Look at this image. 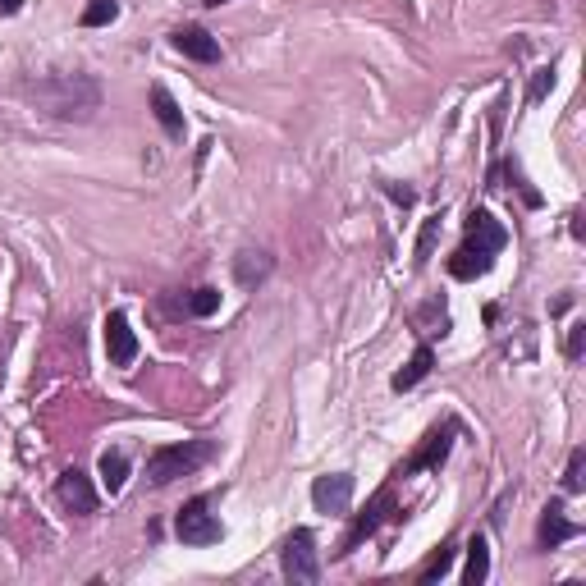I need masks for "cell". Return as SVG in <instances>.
I'll use <instances>...</instances> for the list:
<instances>
[{"instance_id": "obj_25", "label": "cell", "mask_w": 586, "mask_h": 586, "mask_svg": "<svg viewBox=\"0 0 586 586\" xmlns=\"http://www.w3.org/2000/svg\"><path fill=\"white\" fill-rule=\"evenodd\" d=\"M582 348H586V326L577 321V326H568V344H564L568 362H577V358H582Z\"/></svg>"}, {"instance_id": "obj_8", "label": "cell", "mask_w": 586, "mask_h": 586, "mask_svg": "<svg viewBox=\"0 0 586 586\" xmlns=\"http://www.w3.org/2000/svg\"><path fill=\"white\" fill-rule=\"evenodd\" d=\"M312 504L316 513H335L344 518L348 504H353V472H326V477L312 481Z\"/></svg>"}, {"instance_id": "obj_7", "label": "cell", "mask_w": 586, "mask_h": 586, "mask_svg": "<svg viewBox=\"0 0 586 586\" xmlns=\"http://www.w3.org/2000/svg\"><path fill=\"white\" fill-rule=\"evenodd\" d=\"M174 536H179L184 545H216L220 536H225V527H220V518L211 513L207 495H197V500H188L184 509H179V518H174Z\"/></svg>"}, {"instance_id": "obj_5", "label": "cell", "mask_w": 586, "mask_h": 586, "mask_svg": "<svg viewBox=\"0 0 586 586\" xmlns=\"http://www.w3.org/2000/svg\"><path fill=\"white\" fill-rule=\"evenodd\" d=\"M454 435H458V422H440L431 426V431L422 435V445L413 449V458H403L399 467H394V477H417V472H440L449 458V449H454Z\"/></svg>"}, {"instance_id": "obj_2", "label": "cell", "mask_w": 586, "mask_h": 586, "mask_svg": "<svg viewBox=\"0 0 586 586\" xmlns=\"http://www.w3.org/2000/svg\"><path fill=\"white\" fill-rule=\"evenodd\" d=\"M504 248H509V229L490 216L486 207H477L467 216L463 248L445 261V271L454 275V280H481V275H490V266H495V257H500Z\"/></svg>"}, {"instance_id": "obj_24", "label": "cell", "mask_w": 586, "mask_h": 586, "mask_svg": "<svg viewBox=\"0 0 586 586\" xmlns=\"http://www.w3.org/2000/svg\"><path fill=\"white\" fill-rule=\"evenodd\" d=\"M435 239H440V216H431V220L422 225V239H417V266H426V261H431Z\"/></svg>"}, {"instance_id": "obj_23", "label": "cell", "mask_w": 586, "mask_h": 586, "mask_svg": "<svg viewBox=\"0 0 586 586\" xmlns=\"http://www.w3.org/2000/svg\"><path fill=\"white\" fill-rule=\"evenodd\" d=\"M554 92V65H545V69H536L532 74V87H527V101H532V106H541L545 97H550Z\"/></svg>"}, {"instance_id": "obj_18", "label": "cell", "mask_w": 586, "mask_h": 586, "mask_svg": "<svg viewBox=\"0 0 586 586\" xmlns=\"http://www.w3.org/2000/svg\"><path fill=\"white\" fill-rule=\"evenodd\" d=\"M97 472H101V486H106L110 495H120L124 481H129V458H124L120 449H106L101 463H97Z\"/></svg>"}, {"instance_id": "obj_15", "label": "cell", "mask_w": 586, "mask_h": 586, "mask_svg": "<svg viewBox=\"0 0 586 586\" xmlns=\"http://www.w3.org/2000/svg\"><path fill=\"white\" fill-rule=\"evenodd\" d=\"M170 307L179 316H197V321H202V316H216L220 312V289H211V284H202V289H188V293H179Z\"/></svg>"}, {"instance_id": "obj_3", "label": "cell", "mask_w": 586, "mask_h": 586, "mask_svg": "<svg viewBox=\"0 0 586 586\" xmlns=\"http://www.w3.org/2000/svg\"><path fill=\"white\" fill-rule=\"evenodd\" d=\"M216 445L211 440H184V445H161L147 454V481L152 486H170L179 477H193L202 463H211Z\"/></svg>"}, {"instance_id": "obj_28", "label": "cell", "mask_w": 586, "mask_h": 586, "mask_svg": "<svg viewBox=\"0 0 586 586\" xmlns=\"http://www.w3.org/2000/svg\"><path fill=\"white\" fill-rule=\"evenodd\" d=\"M202 5H207V10H216V5H225V0H202Z\"/></svg>"}, {"instance_id": "obj_10", "label": "cell", "mask_w": 586, "mask_h": 586, "mask_svg": "<svg viewBox=\"0 0 586 586\" xmlns=\"http://www.w3.org/2000/svg\"><path fill=\"white\" fill-rule=\"evenodd\" d=\"M101 330H106V358H110V367H133V362H138V335H133L129 316L110 312Z\"/></svg>"}, {"instance_id": "obj_17", "label": "cell", "mask_w": 586, "mask_h": 586, "mask_svg": "<svg viewBox=\"0 0 586 586\" xmlns=\"http://www.w3.org/2000/svg\"><path fill=\"white\" fill-rule=\"evenodd\" d=\"M486 577H490V545H486V536H472V541H467L463 582H467V586H481Z\"/></svg>"}, {"instance_id": "obj_9", "label": "cell", "mask_w": 586, "mask_h": 586, "mask_svg": "<svg viewBox=\"0 0 586 586\" xmlns=\"http://www.w3.org/2000/svg\"><path fill=\"white\" fill-rule=\"evenodd\" d=\"M55 495H60V504H65L74 518L97 513V490H92V477H87V472H78V467L60 472V481H55Z\"/></svg>"}, {"instance_id": "obj_19", "label": "cell", "mask_w": 586, "mask_h": 586, "mask_svg": "<svg viewBox=\"0 0 586 586\" xmlns=\"http://www.w3.org/2000/svg\"><path fill=\"white\" fill-rule=\"evenodd\" d=\"M495 179H513V188H518V193H522V202H527V207H541V193H536V188L527 184V179H522V170H518V165H513V161L490 165L486 184H495Z\"/></svg>"}, {"instance_id": "obj_4", "label": "cell", "mask_w": 586, "mask_h": 586, "mask_svg": "<svg viewBox=\"0 0 586 586\" xmlns=\"http://www.w3.org/2000/svg\"><path fill=\"white\" fill-rule=\"evenodd\" d=\"M390 518H403V513H399V504H394V490L380 486L376 495L367 500V509L353 513V522H348V532H344V541H339L335 559H348V554L358 550L362 541H371V536L380 532V522H390Z\"/></svg>"}, {"instance_id": "obj_21", "label": "cell", "mask_w": 586, "mask_h": 586, "mask_svg": "<svg viewBox=\"0 0 586 586\" xmlns=\"http://www.w3.org/2000/svg\"><path fill=\"white\" fill-rule=\"evenodd\" d=\"M449 568H454V541H445L440 550L431 554V559H426L422 573H417V582H435V577H445Z\"/></svg>"}, {"instance_id": "obj_22", "label": "cell", "mask_w": 586, "mask_h": 586, "mask_svg": "<svg viewBox=\"0 0 586 586\" xmlns=\"http://www.w3.org/2000/svg\"><path fill=\"white\" fill-rule=\"evenodd\" d=\"M582 472H586V449H573V454H568V467H564V490L568 495H577V490H582Z\"/></svg>"}, {"instance_id": "obj_6", "label": "cell", "mask_w": 586, "mask_h": 586, "mask_svg": "<svg viewBox=\"0 0 586 586\" xmlns=\"http://www.w3.org/2000/svg\"><path fill=\"white\" fill-rule=\"evenodd\" d=\"M280 568L289 582H316L321 577V554H316V532L293 527L280 545Z\"/></svg>"}, {"instance_id": "obj_14", "label": "cell", "mask_w": 586, "mask_h": 586, "mask_svg": "<svg viewBox=\"0 0 586 586\" xmlns=\"http://www.w3.org/2000/svg\"><path fill=\"white\" fill-rule=\"evenodd\" d=\"M275 271V257L271 252H239L234 257V280L243 284V289H257V284H266Z\"/></svg>"}, {"instance_id": "obj_12", "label": "cell", "mask_w": 586, "mask_h": 586, "mask_svg": "<svg viewBox=\"0 0 586 586\" xmlns=\"http://www.w3.org/2000/svg\"><path fill=\"white\" fill-rule=\"evenodd\" d=\"M582 532L573 518L564 513V500H550L541 509V532H536V541H541V550H559L564 541H573V536Z\"/></svg>"}, {"instance_id": "obj_16", "label": "cell", "mask_w": 586, "mask_h": 586, "mask_svg": "<svg viewBox=\"0 0 586 586\" xmlns=\"http://www.w3.org/2000/svg\"><path fill=\"white\" fill-rule=\"evenodd\" d=\"M152 115L161 120V129L170 133L174 142L184 138V110H179V101L170 97V87H161V83L152 87Z\"/></svg>"}, {"instance_id": "obj_11", "label": "cell", "mask_w": 586, "mask_h": 586, "mask_svg": "<svg viewBox=\"0 0 586 586\" xmlns=\"http://www.w3.org/2000/svg\"><path fill=\"white\" fill-rule=\"evenodd\" d=\"M170 42H174V51L188 55V60H197V65H216L220 60V42L202 28V23H184V28H174Z\"/></svg>"}, {"instance_id": "obj_26", "label": "cell", "mask_w": 586, "mask_h": 586, "mask_svg": "<svg viewBox=\"0 0 586 586\" xmlns=\"http://www.w3.org/2000/svg\"><path fill=\"white\" fill-rule=\"evenodd\" d=\"M385 193H390L394 202H399V207H413V202H417L413 188H399V184H390V179H385Z\"/></svg>"}, {"instance_id": "obj_27", "label": "cell", "mask_w": 586, "mask_h": 586, "mask_svg": "<svg viewBox=\"0 0 586 586\" xmlns=\"http://www.w3.org/2000/svg\"><path fill=\"white\" fill-rule=\"evenodd\" d=\"M23 10V0H0V19H10V14Z\"/></svg>"}, {"instance_id": "obj_20", "label": "cell", "mask_w": 586, "mask_h": 586, "mask_svg": "<svg viewBox=\"0 0 586 586\" xmlns=\"http://www.w3.org/2000/svg\"><path fill=\"white\" fill-rule=\"evenodd\" d=\"M120 19V0H87V10H83V28H106V23Z\"/></svg>"}, {"instance_id": "obj_13", "label": "cell", "mask_w": 586, "mask_h": 586, "mask_svg": "<svg viewBox=\"0 0 586 586\" xmlns=\"http://www.w3.org/2000/svg\"><path fill=\"white\" fill-rule=\"evenodd\" d=\"M431 367H435V348H431V344H417V348H413V358H408L399 371H394L390 385H394L399 394H403V390H413V385H422V380L431 376Z\"/></svg>"}, {"instance_id": "obj_1", "label": "cell", "mask_w": 586, "mask_h": 586, "mask_svg": "<svg viewBox=\"0 0 586 586\" xmlns=\"http://www.w3.org/2000/svg\"><path fill=\"white\" fill-rule=\"evenodd\" d=\"M28 97H33L51 120L87 124L101 110V83L87 74H51V78L28 83Z\"/></svg>"}]
</instances>
